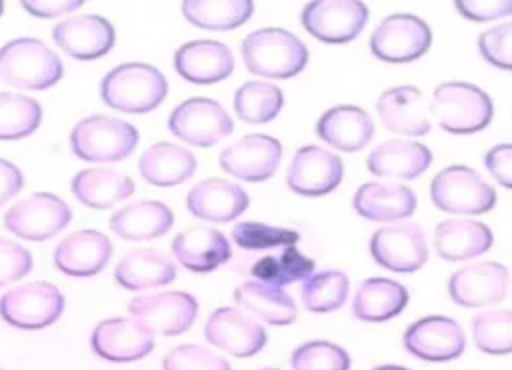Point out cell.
I'll return each mask as SVG.
<instances>
[{
    "label": "cell",
    "mask_w": 512,
    "mask_h": 370,
    "mask_svg": "<svg viewBox=\"0 0 512 370\" xmlns=\"http://www.w3.org/2000/svg\"><path fill=\"white\" fill-rule=\"evenodd\" d=\"M300 240L298 230L272 226L258 220H244L232 228V242L242 250H270L296 246Z\"/></svg>",
    "instance_id": "b9f144b4"
},
{
    "label": "cell",
    "mask_w": 512,
    "mask_h": 370,
    "mask_svg": "<svg viewBox=\"0 0 512 370\" xmlns=\"http://www.w3.org/2000/svg\"><path fill=\"white\" fill-rule=\"evenodd\" d=\"M304 30L326 44L354 40L368 22V6L360 0H312L300 12Z\"/></svg>",
    "instance_id": "7c38bea8"
},
{
    "label": "cell",
    "mask_w": 512,
    "mask_h": 370,
    "mask_svg": "<svg viewBox=\"0 0 512 370\" xmlns=\"http://www.w3.org/2000/svg\"><path fill=\"white\" fill-rule=\"evenodd\" d=\"M234 302L250 316L272 326H288L298 318V306L284 288L258 280L236 286Z\"/></svg>",
    "instance_id": "836d02e7"
},
{
    "label": "cell",
    "mask_w": 512,
    "mask_h": 370,
    "mask_svg": "<svg viewBox=\"0 0 512 370\" xmlns=\"http://www.w3.org/2000/svg\"><path fill=\"white\" fill-rule=\"evenodd\" d=\"M168 130L186 144L206 148L226 138L234 130V120L220 102L194 96L170 112Z\"/></svg>",
    "instance_id": "8fae6325"
},
{
    "label": "cell",
    "mask_w": 512,
    "mask_h": 370,
    "mask_svg": "<svg viewBox=\"0 0 512 370\" xmlns=\"http://www.w3.org/2000/svg\"><path fill=\"white\" fill-rule=\"evenodd\" d=\"M316 134L328 146L342 152L362 150L374 136L372 116L354 104H338L320 114Z\"/></svg>",
    "instance_id": "83f0119b"
},
{
    "label": "cell",
    "mask_w": 512,
    "mask_h": 370,
    "mask_svg": "<svg viewBox=\"0 0 512 370\" xmlns=\"http://www.w3.org/2000/svg\"><path fill=\"white\" fill-rule=\"evenodd\" d=\"M316 262L302 254L296 246H286L278 254L258 258L250 266V274L264 284L284 288L292 282H304L314 274Z\"/></svg>",
    "instance_id": "8d00e7d4"
},
{
    "label": "cell",
    "mask_w": 512,
    "mask_h": 370,
    "mask_svg": "<svg viewBox=\"0 0 512 370\" xmlns=\"http://www.w3.org/2000/svg\"><path fill=\"white\" fill-rule=\"evenodd\" d=\"M138 130L120 118L94 114L74 124L70 148L86 162H118L134 152Z\"/></svg>",
    "instance_id": "5b68a950"
},
{
    "label": "cell",
    "mask_w": 512,
    "mask_h": 370,
    "mask_svg": "<svg viewBox=\"0 0 512 370\" xmlns=\"http://www.w3.org/2000/svg\"><path fill=\"white\" fill-rule=\"evenodd\" d=\"M478 50L488 64L512 70V20L484 30L478 36Z\"/></svg>",
    "instance_id": "f6af8a7d"
},
{
    "label": "cell",
    "mask_w": 512,
    "mask_h": 370,
    "mask_svg": "<svg viewBox=\"0 0 512 370\" xmlns=\"http://www.w3.org/2000/svg\"><path fill=\"white\" fill-rule=\"evenodd\" d=\"M168 94L166 76L146 62H124L106 72L100 82L104 104L128 114H144L158 108Z\"/></svg>",
    "instance_id": "6da1fadb"
},
{
    "label": "cell",
    "mask_w": 512,
    "mask_h": 370,
    "mask_svg": "<svg viewBox=\"0 0 512 370\" xmlns=\"http://www.w3.org/2000/svg\"><path fill=\"white\" fill-rule=\"evenodd\" d=\"M128 312L152 334L178 336L194 324L198 314V300L182 290L150 292L132 298Z\"/></svg>",
    "instance_id": "4fadbf2b"
},
{
    "label": "cell",
    "mask_w": 512,
    "mask_h": 370,
    "mask_svg": "<svg viewBox=\"0 0 512 370\" xmlns=\"http://www.w3.org/2000/svg\"><path fill=\"white\" fill-rule=\"evenodd\" d=\"M368 248L378 266L398 274L416 272L428 260L424 228L410 220H400L378 228L370 236Z\"/></svg>",
    "instance_id": "9c48e42d"
},
{
    "label": "cell",
    "mask_w": 512,
    "mask_h": 370,
    "mask_svg": "<svg viewBox=\"0 0 512 370\" xmlns=\"http://www.w3.org/2000/svg\"><path fill=\"white\" fill-rule=\"evenodd\" d=\"M112 256V242L98 230H76L64 236L54 248V266L74 278L94 276L104 270Z\"/></svg>",
    "instance_id": "603a6c76"
},
{
    "label": "cell",
    "mask_w": 512,
    "mask_h": 370,
    "mask_svg": "<svg viewBox=\"0 0 512 370\" xmlns=\"http://www.w3.org/2000/svg\"><path fill=\"white\" fill-rule=\"evenodd\" d=\"M484 166L500 186L512 190V142L492 146L484 154Z\"/></svg>",
    "instance_id": "c3c4849f"
},
{
    "label": "cell",
    "mask_w": 512,
    "mask_h": 370,
    "mask_svg": "<svg viewBox=\"0 0 512 370\" xmlns=\"http://www.w3.org/2000/svg\"><path fill=\"white\" fill-rule=\"evenodd\" d=\"M282 160V144L268 134H248L228 144L220 156V168L246 182H262L274 176Z\"/></svg>",
    "instance_id": "d6986e66"
},
{
    "label": "cell",
    "mask_w": 512,
    "mask_h": 370,
    "mask_svg": "<svg viewBox=\"0 0 512 370\" xmlns=\"http://www.w3.org/2000/svg\"><path fill=\"white\" fill-rule=\"evenodd\" d=\"M344 162L338 154L306 144L296 150L286 170V184L300 196H324L340 186Z\"/></svg>",
    "instance_id": "2e32d148"
},
{
    "label": "cell",
    "mask_w": 512,
    "mask_h": 370,
    "mask_svg": "<svg viewBox=\"0 0 512 370\" xmlns=\"http://www.w3.org/2000/svg\"><path fill=\"white\" fill-rule=\"evenodd\" d=\"M184 18L202 30H232L250 20L254 2L250 0H184Z\"/></svg>",
    "instance_id": "d590c367"
},
{
    "label": "cell",
    "mask_w": 512,
    "mask_h": 370,
    "mask_svg": "<svg viewBox=\"0 0 512 370\" xmlns=\"http://www.w3.org/2000/svg\"><path fill=\"white\" fill-rule=\"evenodd\" d=\"M34 266L32 254L14 240L0 238V286L24 278Z\"/></svg>",
    "instance_id": "bcb514c9"
},
{
    "label": "cell",
    "mask_w": 512,
    "mask_h": 370,
    "mask_svg": "<svg viewBox=\"0 0 512 370\" xmlns=\"http://www.w3.org/2000/svg\"><path fill=\"white\" fill-rule=\"evenodd\" d=\"M430 198L436 208L450 214H484L494 208L496 190L470 166L442 168L430 182Z\"/></svg>",
    "instance_id": "8992f818"
},
{
    "label": "cell",
    "mask_w": 512,
    "mask_h": 370,
    "mask_svg": "<svg viewBox=\"0 0 512 370\" xmlns=\"http://www.w3.org/2000/svg\"><path fill=\"white\" fill-rule=\"evenodd\" d=\"M174 224V214L160 200H138L122 206L110 218V230L132 242L152 240L166 234Z\"/></svg>",
    "instance_id": "f546056e"
},
{
    "label": "cell",
    "mask_w": 512,
    "mask_h": 370,
    "mask_svg": "<svg viewBox=\"0 0 512 370\" xmlns=\"http://www.w3.org/2000/svg\"><path fill=\"white\" fill-rule=\"evenodd\" d=\"M410 300V294L404 284L372 276L360 282L352 298V312L362 322H386L398 316Z\"/></svg>",
    "instance_id": "1f68e13d"
},
{
    "label": "cell",
    "mask_w": 512,
    "mask_h": 370,
    "mask_svg": "<svg viewBox=\"0 0 512 370\" xmlns=\"http://www.w3.org/2000/svg\"><path fill=\"white\" fill-rule=\"evenodd\" d=\"M138 170L152 186H176L196 172V156L180 144L154 142L142 152Z\"/></svg>",
    "instance_id": "d6a6232c"
},
{
    "label": "cell",
    "mask_w": 512,
    "mask_h": 370,
    "mask_svg": "<svg viewBox=\"0 0 512 370\" xmlns=\"http://www.w3.org/2000/svg\"><path fill=\"white\" fill-rule=\"evenodd\" d=\"M472 340L484 354H512V310H486L472 320Z\"/></svg>",
    "instance_id": "60d3db41"
},
{
    "label": "cell",
    "mask_w": 512,
    "mask_h": 370,
    "mask_svg": "<svg viewBox=\"0 0 512 370\" xmlns=\"http://www.w3.org/2000/svg\"><path fill=\"white\" fill-rule=\"evenodd\" d=\"M260 370H282V368H260Z\"/></svg>",
    "instance_id": "db71d44e"
},
{
    "label": "cell",
    "mask_w": 512,
    "mask_h": 370,
    "mask_svg": "<svg viewBox=\"0 0 512 370\" xmlns=\"http://www.w3.org/2000/svg\"><path fill=\"white\" fill-rule=\"evenodd\" d=\"M432 30L428 22L410 12L386 16L370 34V52L390 64L414 62L428 52Z\"/></svg>",
    "instance_id": "ba28073f"
},
{
    "label": "cell",
    "mask_w": 512,
    "mask_h": 370,
    "mask_svg": "<svg viewBox=\"0 0 512 370\" xmlns=\"http://www.w3.org/2000/svg\"><path fill=\"white\" fill-rule=\"evenodd\" d=\"M174 68L186 82L216 84L232 74L234 54L220 40H190L174 52Z\"/></svg>",
    "instance_id": "7402d4cb"
},
{
    "label": "cell",
    "mask_w": 512,
    "mask_h": 370,
    "mask_svg": "<svg viewBox=\"0 0 512 370\" xmlns=\"http://www.w3.org/2000/svg\"><path fill=\"white\" fill-rule=\"evenodd\" d=\"M376 114L386 130L418 138L430 132L432 122L418 86L400 84L384 90L376 100Z\"/></svg>",
    "instance_id": "44dd1931"
},
{
    "label": "cell",
    "mask_w": 512,
    "mask_h": 370,
    "mask_svg": "<svg viewBox=\"0 0 512 370\" xmlns=\"http://www.w3.org/2000/svg\"><path fill=\"white\" fill-rule=\"evenodd\" d=\"M64 294L50 282H28L0 296V316L14 328L40 330L54 324L64 312Z\"/></svg>",
    "instance_id": "52a82bcc"
},
{
    "label": "cell",
    "mask_w": 512,
    "mask_h": 370,
    "mask_svg": "<svg viewBox=\"0 0 512 370\" xmlns=\"http://www.w3.org/2000/svg\"><path fill=\"white\" fill-rule=\"evenodd\" d=\"M164 370H232L226 358L198 344H180L172 348L164 360Z\"/></svg>",
    "instance_id": "ee69618b"
},
{
    "label": "cell",
    "mask_w": 512,
    "mask_h": 370,
    "mask_svg": "<svg viewBox=\"0 0 512 370\" xmlns=\"http://www.w3.org/2000/svg\"><path fill=\"white\" fill-rule=\"evenodd\" d=\"M284 106V92L264 80H248L234 94V112L242 122L266 124L274 120Z\"/></svg>",
    "instance_id": "74e56055"
},
{
    "label": "cell",
    "mask_w": 512,
    "mask_h": 370,
    "mask_svg": "<svg viewBox=\"0 0 512 370\" xmlns=\"http://www.w3.org/2000/svg\"><path fill=\"white\" fill-rule=\"evenodd\" d=\"M418 198L412 188L400 182H364L352 196V208L358 216L372 222H400L414 214Z\"/></svg>",
    "instance_id": "d4e9b609"
},
{
    "label": "cell",
    "mask_w": 512,
    "mask_h": 370,
    "mask_svg": "<svg viewBox=\"0 0 512 370\" xmlns=\"http://www.w3.org/2000/svg\"><path fill=\"white\" fill-rule=\"evenodd\" d=\"M54 42L76 60L106 56L116 42L114 24L98 14H76L58 22L52 30Z\"/></svg>",
    "instance_id": "ffe728a7"
},
{
    "label": "cell",
    "mask_w": 512,
    "mask_h": 370,
    "mask_svg": "<svg viewBox=\"0 0 512 370\" xmlns=\"http://www.w3.org/2000/svg\"><path fill=\"white\" fill-rule=\"evenodd\" d=\"M24 186V176L16 164L0 158V206L14 198Z\"/></svg>",
    "instance_id": "f907efd6"
},
{
    "label": "cell",
    "mask_w": 512,
    "mask_h": 370,
    "mask_svg": "<svg viewBox=\"0 0 512 370\" xmlns=\"http://www.w3.org/2000/svg\"><path fill=\"white\" fill-rule=\"evenodd\" d=\"M114 278L126 290H152L176 278V264L156 248H136L120 258Z\"/></svg>",
    "instance_id": "4dcf8cb0"
},
{
    "label": "cell",
    "mask_w": 512,
    "mask_h": 370,
    "mask_svg": "<svg viewBox=\"0 0 512 370\" xmlns=\"http://www.w3.org/2000/svg\"><path fill=\"white\" fill-rule=\"evenodd\" d=\"M348 290L350 280L342 270H322L304 280L300 298L306 310L322 314L338 310L348 300Z\"/></svg>",
    "instance_id": "f35d334b"
},
{
    "label": "cell",
    "mask_w": 512,
    "mask_h": 370,
    "mask_svg": "<svg viewBox=\"0 0 512 370\" xmlns=\"http://www.w3.org/2000/svg\"><path fill=\"white\" fill-rule=\"evenodd\" d=\"M204 336L214 348H220L236 358H250L268 342L264 326L236 306L216 308L204 324Z\"/></svg>",
    "instance_id": "9a60e30c"
},
{
    "label": "cell",
    "mask_w": 512,
    "mask_h": 370,
    "mask_svg": "<svg viewBox=\"0 0 512 370\" xmlns=\"http://www.w3.org/2000/svg\"><path fill=\"white\" fill-rule=\"evenodd\" d=\"M508 284V268L500 262L484 260L454 270L448 278V294L458 306L482 308L504 300Z\"/></svg>",
    "instance_id": "e0dca14e"
},
{
    "label": "cell",
    "mask_w": 512,
    "mask_h": 370,
    "mask_svg": "<svg viewBox=\"0 0 512 370\" xmlns=\"http://www.w3.org/2000/svg\"><path fill=\"white\" fill-rule=\"evenodd\" d=\"M70 190L80 204L106 210L134 194V180L110 168H86L72 176Z\"/></svg>",
    "instance_id": "e575fe53"
},
{
    "label": "cell",
    "mask_w": 512,
    "mask_h": 370,
    "mask_svg": "<svg viewBox=\"0 0 512 370\" xmlns=\"http://www.w3.org/2000/svg\"><path fill=\"white\" fill-rule=\"evenodd\" d=\"M494 234L488 224L472 218L442 220L434 228V250L440 258L456 262L470 260L490 250Z\"/></svg>",
    "instance_id": "f1b7e54d"
},
{
    "label": "cell",
    "mask_w": 512,
    "mask_h": 370,
    "mask_svg": "<svg viewBox=\"0 0 512 370\" xmlns=\"http://www.w3.org/2000/svg\"><path fill=\"white\" fill-rule=\"evenodd\" d=\"M42 122L40 104L26 94L0 92V140L30 136Z\"/></svg>",
    "instance_id": "ab89813d"
},
{
    "label": "cell",
    "mask_w": 512,
    "mask_h": 370,
    "mask_svg": "<svg viewBox=\"0 0 512 370\" xmlns=\"http://www.w3.org/2000/svg\"><path fill=\"white\" fill-rule=\"evenodd\" d=\"M90 348L108 362H134L154 350V334L134 316L104 318L90 334Z\"/></svg>",
    "instance_id": "ac0fdd59"
},
{
    "label": "cell",
    "mask_w": 512,
    "mask_h": 370,
    "mask_svg": "<svg viewBox=\"0 0 512 370\" xmlns=\"http://www.w3.org/2000/svg\"><path fill=\"white\" fill-rule=\"evenodd\" d=\"M432 164V150L408 138H394L380 142L372 148L366 158V168L370 174L380 178H398V180H412L426 172Z\"/></svg>",
    "instance_id": "4316f807"
},
{
    "label": "cell",
    "mask_w": 512,
    "mask_h": 370,
    "mask_svg": "<svg viewBox=\"0 0 512 370\" xmlns=\"http://www.w3.org/2000/svg\"><path fill=\"white\" fill-rule=\"evenodd\" d=\"M294 370H350L348 352L328 340H310L290 354Z\"/></svg>",
    "instance_id": "7bdbcfd3"
},
{
    "label": "cell",
    "mask_w": 512,
    "mask_h": 370,
    "mask_svg": "<svg viewBox=\"0 0 512 370\" xmlns=\"http://www.w3.org/2000/svg\"><path fill=\"white\" fill-rule=\"evenodd\" d=\"M408 354L424 362H450L466 348L462 326L442 314H428L414 320L402 334Z\"/></svg>",
    "instance_id": "5bb4252c"
},
{
    "label": "cell",
    "mask_w": 512,
    "mask_h": 370,
    "mask_svg": "<svg viewBox=\"0 0 512 370\" xmlns=\"http://www.w3.org/2000/svg\"><path fill=\"white\" fill-rule=\"evenodd\" d=\"M172 254L180 266L196 274H208L230 260L228 238L210 226H192L172 240Z\"/></svg>",
    "instance_id": "484cf974"
},
{
    "label": "cell",
    "mask_w": 512,
    "mask_h": 370,
    "mask_svg": "<svg viewBox=\"0 0 512 370\" xmlns=\"http://www.w3.org/2000/svg\"><path fill=\"white\" fill-rule=\"evenodd\" d=\"M372 370H410L406 366H398V364H382V366H376Z\"/></svg>",
    "instance_id": "816d5d0a"
},
{
    "label": "cell",
    "mask_w": 512,
    "mask_h": 370,
    "mask_svg": "<svg viewBox=\"0 0 512 370\" xmlns=\"http://www.w3.org/2000/svg\"><path fill=\"white\" fill-rule=\"evenodd\" d=\"M4 14V2H0V16Z\"/></svg>",
    "instance_id": "f5cc1de1"
},
{
    "label": "cell",
    "mask_w": 512,
    "mask_h": 370,
    "mask_svg": "<svg viewBox=\"0 0 512 370\" xmlns=\"http://www.w3.org/2000/svg\"><path fill=\"white\" fill-rule=\"evenodd\" d=\"M72 220L70 206L56 194L34 192L4 214V226L18 238L42 242L62 232Z\"/></svg>",
    "instance_id": "30bf717a"
},
{
    "label": "cell",
    "mask_w": 512,
    "mask_h": 370,
    "mask_svg": "<svg viewBox=\"0 0 512 370\" xmlns=\"http://www.w3.org/2000/svg\"><path fill=\"white\" fill-rule=\"evenodd\" d=\"M240 52L244 66L264 78H292L300 74L308 62L306 44L290 30L278 26L258 28L244 36Z\"/></svg>",
    "instance_id": "7a4b0ae2"
},
{
    "label": "cell",
    "mask_w": 512,
    "mask_h": 370,
    "mask_svg": "<svg viewBox=\"0 0 512 370\" xmlns=\"http://www.w3.org/2000/svg\"><path fill=\"white\" fill-rule=\"evenodd\" d=\"M430 112L442 130L450 134H474L484 130L494 116L488 92L470 82H442L432 92Z\"/></svg>",
    "instance_id": "277c9868"
},
{
    "label": "cell",
    "mask_w": 512,
    "mask_h": 370,
    "mask_svg": "<svg viewBox=\"0 0 512 370\" xmlns=\"http://www.w3.org/2000/svg\"><path fill=\"white\" fill-rule=\"evenodd\" d=\"M64 64L42 40L20 36L0 46V80L24 88L44 90L60 82Z\"/></svg>",
    "instance_id": "3957f363"
},
{
    "label": "cell",
    "mask_w": 512,
    "mask_h": 370,
    "mask_svg": "<svg viewBox=\"0 0 512 370\" xmlns=\"http://www.w3.org/2000/svg\"><path fill=\"white\" fill-rule=\"evenodd\" d=\"M454 10L472 22H490L512 14V0H456Z\"/></svg>",
    "instance_id": "7dc6e473"
},
{
    "label": "cell",
    "mask_w": 512,
    "mask_h": 370,
    "mask_svg": "<svg viewBox=\"0 0 512 370\" xmlns=\"http://www.w3.org/2000/svg\"><path fill=\"white\" fill-rule=\"evenodd\" d=\"M82 0H22L20 6L36 18H58L82 8Z\"/></svg>",
    "instance_id": "681fc988"
},
{
    "label": "cell",
    "mask_w": 512,
    "mask_h": 370,
    "mask_svg": "<svg viewBox=\"0 0 512 370\" xmlns=\"http://www.w3.org/2000/svg\"><path fill=\"white\" fill-rule=\"evenodd\" d=\"M250 204L248 192L226 178H206L186 194V208L206 222H230L244 214Z\"/></svg>",
    "instance_id": "cb8c5ba5"
}]
</instances>
